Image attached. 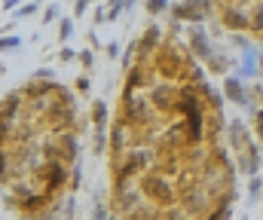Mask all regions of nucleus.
<instances>
[{"label":"nucleus","instance_id":"f257e3e1","mask_svg":"<svg viewBox=\"0 0 263 220\" xmlns=\"http://www.w3.org/2000/svg\"><path fill=\"white\" fill-rule=\"evenodd\" d=\"M181 113L187 116V126H190V141H199L202 138V104H199L196 92L187 86L181 92Z\"/></svg>","mask_w":263,"mask_h":220},{"label":"nucleus","instance_id":"f03ea898","mask_svg":"<svg viewBox=\"0 0 263 220\" xmlns=\"http://www.w3.org/2000/svg\"><path fill=\"white\" fill-rule=\"evenodd\" d=\"M208 12V0H184L175 6V15L178 18H190V22H202Z\"/></svg>","mask_w":263,"mask_h":220},{"label":"nucleus","instance_id":"7ed1b4c3","mask_svg":"<svg viewBox=\"0 0 263 220\" xmlns=\"http://www.w3.org/2000/svg\"><path fill=\"white\" fill-rule=\"evenodd\" d=\"M223 92H227L230 101H236V104H248V92H245V86H242L239 76H230V79L223 83Z\"/></svg>","mask_w":263,"mask_h":220},{"label":"nucleus","instance_id":"20e7f679","mask_svg":"<svg viewBox=\"0 0 263 220\" xmlns=\"http://www.w3.org/2000/svg\"><path fill=\"white\" fill-rule=\"evenodd\" d=\"M126 144H129V126H117L114 135H110V147H114L117 153H123Z\"/></svg>","mask_w":263,"mask_h":220},{"label":"nucleus","instance_id":"39448f33","mask_svg":"<svg viewBox=\"0 0 263 220\" xmlns=\"http://www.w3.org/2000/svg\"><path fill=\"white\" fill-rule=\"evenodd\" d=\"M92 119H95V129L104 132V126H107V104H104V101H95V107H92Z\"/></svg>","mask_w":263,"mask_h":220},{"label":"nucleus","instance_id":"423d86ee","mask_svg":"<svg viewBox=\"0 0 263 220\" xmlns=\"http://www.w3.org/2000/svg\"><path fill=\"white\" fill-rule=\"evenodd\" d=\"M190 43H193V49H196L202 58H211V46H208V40H205V34H202V31H193Z\"/></svg>","mask_w":263,"mask_h":220},{"label":"nucleus","instance_id":"0eeeda50","mask_svg":"<svg viewBox=\"0 0 263 220\" xmlns=\"http://www.w3.org/2000/svg\"><path fill=\"white\" fill-rule=\"evenodd\" d=\"M65 177H67L65 165H62V162H52V168H49V187H52V190H55V187H62V184H65Z\"/></svg>","mask_w":263,"mask_h":220},{"label":"nucleus","instance_id":"6e6552de","mask_svg":"<svg viewBox=\"0 0 263 220\" xmlns=\"http://www.w3.org/2000/svg\"><path fill=\"white\" fill-rule=\"evenodd\" d=\"M153 104H156L159 110H168V107H172V98H168V89H165V86L153 89Z\"/></svg>","mask_w":263,"mask_h":220},{"label":"nucleus","instance_id":"1a4fd4ad","mask_svg":"<svg viewBox=\"0 0 263 220\" xmlns=\"http://www.w3.org/2000/svg\"><path fill=\"white\" fill-rule=\"evenodd\" d=\"M227 22H230L233 28H248V18H245L242 9H230V12H227Z\"/></svg>","mask_w":263,"mask_h":220},{"label":"nucleus","instance_id":"9d476101","mask_svg":"<svg viewBox=\"0 0 263 220\" xmlns=\"http://www.w3.org/2000/svg\"><path fill=\"white\" fill-rule=\"evenodd\" d=\"M123 9H126V0H110V3L104 6V15L114 22V18H120V12H123Z\"/></svg>","mask_w":263,"mask_h":220},{"label":"nucleus","instance_id":"9b49d317","mask_svg":"<svg viewBox=\"0 0 263 220\" xmlns=\"http://www.w3.org/2000/svg\"><path fill=\"white\" fill-rule=\"evenodd\" d=\"M141 86H144V73L132 68V71H129V83H126V92H138Z\"/></svg>","mask_w":263,"mask_h":220},{"label":"nucleus","instance_id":"f8f14e48","mask_svg":"<svg viewBox=\"0 0 263 220\" xmlns=\"http://www.w3.org/2000/svg\"><path fill=\"white\" fill-rule=\"evenodd\" d=\"M18 46H22V37H18V34H12V37H3V40H0V52L18 49Z\"/></svg>","mask_w":263,"mask_h":220},{"label":"nucleus","instance_id":"ddd939ff","mask_svg":"<svg viewBox=\"0 0 263 220\" xmlns=\"http://www.w3.org/2000/svg\"><path fill=\"white\" fill-rule=\"evenodd\" d=\"M37 6H40L37 0H34V3H22V6H18V9H15L12 15H15V18H28L31 12H37Z\"/></svg>","mask_w":263,"mask_h":220},{"label":"nucleus","instance_id":"4468645a","mask_svg":"<svg viewBox=\"0 0 263 220\" xmlns=\"http://www.w3.org/2000/svg\"><path fill=\"white\" fill-rule=\"evenodd\" d=\"M59 12H62V9H59L55 3H49L46 12H43V22H46V25H49V22H59Z\"/></svg>","mask_w":263,"mask_h":220},{"label":"nucleus","instance_id":"2eb2a0df","mask_svg":"<svg viewBox=\"0 0 263 220\" xmlns=\"http://www.w3.org/2000/svg\"><path fill=\"white\" fill-rule=\"evenodd\" d=\"M59 34H62V40H67V37L73 34V22H70V18H62V22H59Z\"/></svg>","mask_w":263,"mask_h":220},{"label":"nucleus","instance_id":"dca6fc26","mask_svg":"<svg viewBox=\"0 0 263 220\" xmlns=\"http://www.w3.org/2000/svg\"><path fill=\"white\" fill-rule=\"evenodd\" d=\"M135 52H138V43H132L129 49H126V55H123V68H129L132 71V65H135Z\"/></svg>","mask_w":263,"mask_h":220},{"label":"nucleus","instance_id":"f3484780","mask_svg":"<svg viewBox=\"0 0 263 220\" xmlns=\"http://www.w3.org/2000/svg\"><path fill=\"white\" fill-rule=\"evenodd\" d=\"M165 6H168V0H147V12H153V15L162 12Z\"/></svg>","mask_w":263,"mask_h":220},{"label":"nucleus","instance_id":"a211bd4d","mask_svg":"<svg viewBox=\"0 0 263 220\" xmlns=\"http://www.w3.org/2000/svg\"><path fill=\"white\" fill-rule=\"evenodd\" d=\"M156 40H159V28H156V25H153V28H150V31H147V37H144V46H153V43H156Z\"/></svg>","mask_w":263,"mask_h":220},{"label":"nucleus","instance_id":"6ab92c4d","mask_svg":"<svg viewBox=\"0 0 263 220\" xmlns=\"http://www.w3.org/2000/svg\"><path fill=\"white\" fill-rule=\"evenodd\" d=\"M260 190H263V177H254V181H251V199H257Z\"/></svg>","mask_w":263,"mask_h":220},{"label":"nucleus","instance_id":"aec40b11","mask_svg":"<svg viewBox=\"0 0 263 220\" xmlns=\"http://www.w3.org/2000/svg\"><path fill=\"white\" fill-rule=\"evenodd\" d=\"M77 58H80V62H83V65H86V68H92V52H89V49H86V52H80V55H77Z\"/></svg>","mask_w":263,"mask_h":220},{"label":"nucleus","instance_id":"412c9836","mask_svg":"<svg viewBox=\"0 0 263 220\" xmlns=\"http://www.w3.org/2000/svg\"><path fill=\"white\" fill-rule=\"evenodd\" d=\"M77 55H80V52H73V49H62V62H70V58H77Z\"/></svg>","mask_w":263,"mask_h":220},{"label":"nucleus","instance_id":"4be33fe9","mask_svg":"<svg viewBox=\"0 0 263 220\" xmlns=\"http://www.w3.org/2000/svg\"><path fill=\"white\" fill-rule=\"evenodd\" d=\"M107 55L117 58V55H120V43H107Z\"/></svg>","mask_w":263,"mask_h":220},{"label":"nucleus","instance_id":"5701e85b","mask_svg":"<svg viewBox=\"0 0 263 220\" xmlns=\"http://www.w3.org/2000/svg\"><path fill=\"white\" fill-rule=\"evenodd\" d=\"M86 6H89V0H77V6H73V9H77V15H83V12H86Z\"/></svg>","mask_w":263,"mask_h":220},{"label":"nucleus","instance_id":"b1692460","mask_svg":"<svg viewBox=\"0 0 263 220\" xmlns=\"http://www.w3.org/2000/svg\"><path fill=\"white\" fill-rule=\"evenodd\" d=\"M251 25H254V28H263V6L257 9V15H254V22H251Z\"/></svg>","mask_w":263,"mask_h":220},{"label":"nucleus","instance_id":"393cba45","mask_svg":"<svg viewBox=\"0 0 263 220\" xmlns=\"http://www.w3.org/2000/svg\"><path fill=\"white\" fill-rule=\"evenodd\" d=\"M77 89H83V92H86V89H89V76H80V79H77Z\"/></svg>","mask_w":263,"mask_h":220},{"label":"nucleus","instance_id":"a878e982","mask_svg":"<svg viewBox=\"0 0 263 220\" xmlns=\"http://www.w3.org/2000/svg\"><path fill=\"white\" fill-rule=\"evenodd\" d=\"M95 220H107V208H95Z\"/></svg>","mask_w":263,"mask_h":220},{"label":"nucleus","instance_id":"bb28decb","mask_svg":"<svg viewBox=\"0 0 263 220\" xmlns=\"http://www.w3.org/2000/svg\"><path fill=\"white\" fill-rule=\"evenodd\" d=\"M18 3H25V0H3V9H12V6H18Z\"/></svg>","mask_w":263,"mask_h":220},{"label":"nucleus","instance_id":"cd10ccee","mask_svg":"<svg viewBox=\"0 0 263 220\" xmlns=\"http://www.w3.org/2000/svg\"><path fill=\"white\" fill-rule=\"evenodd\" d=\"M254 119H257V129H260V135H263V110H257V113H254Z\"/></svg>","mask_w":263,"mask_h":220},{"label":"nucleus","instance_id":"c85d7f7f","mask_svg":"<svg viewBox=\"0 0 263 220\" xmlns=\"http://www.w3.org/2000/svg\"><path fill=\"white\" fill-rule=\"evenodd\" d=\"M37 3H49V0H37Z\"/></svg>","mask_w":263,"mask_h":220}]
</instances>
